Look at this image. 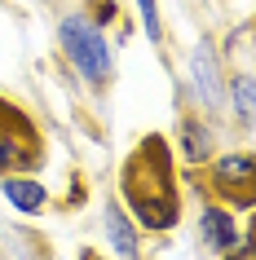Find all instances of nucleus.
Returning <instances> with one entry per match:
<instances>
[{
  "label": "nucleus",
  "instance_id": "9b49d317",
  "mask_svg": "<svg viewBox=\"0 0 256 260\" xmlns=\"http://www.w3.org/2000/svg\"><path fill=\"white\" fill-rule=\"evenodd\" d=\"M225 57H239V67H252V22H239L225 40Z\"/></svg>",
  "mask_w": 256,
  "mask_h": 260
},
{
  "label": "nucleus",
  "instance_id": "f8f14e48",
  "mask_svg": "<svg viewBox=\"0 0 256 260\" xmlns=\"http://www.w3.org/2000/svg\"><path fill=\"white\" fill-rule=\"evenodd\" d=\"M137 14H141V31H146V40H155V44H159V40H163L159 0H137Z\"/></svg>",
  "mask_w": 256,
  "mask_h": 260
},
{
  "label": "nucleus",
  "instance_id": "f257e3e1",
  "mask_svg": "<svg viewBox=\"0 0 256 260\" xmlns=\"http://www.w3.org/2000/svg\"><path fill=\"white\" fill-rule=\"evenodd\" d=\"M120 194L146 230H173L177 225L181 203H177V185H173V159H168V146L159 137H146L124 159Z\"/></svg>",
  "mask_w": 256,
  "mask_h": 260
},
{
  "label": "nucleus",
  "instance_id": "6e6552de",
  "mask_svg": "<svg viewBox=\"0 0 256 260\" xmlns=\"http://www.w3.org/2000/svg\"><path fill=\"white\" fill-rule=\"evenodd\" d=\"M199 238H203L208 251L225 256L230 247H234V238H239V225H234V216H230L225 207H203L199 212Z\"/></svg>",
  "mask_w": 256,
  "mask_h": 260
},
{
  "label": "nucleus",
  "instance_id": "4468645a",
  "mask_svg": "<svg viewBox=\"0 0 256 260\" xmlns=\"http://www.w3.org/2000/svg\"><path fill=\"white\" fill-rule=\"evenodd\" d=\"M80 260H102V256H97V251H89V247H84V251H80Z\"/></svg>",
  "mask_w": 256,
  "mask_h": 260
},
{
  "label": "nucleus",
  "instance_id": "1a4fd4ad",
  "mask_svg": "<svg viewBox=\"0 0 256 260\" xmlns=\"http://www.w3.org/2000/svg\"><path fill=\"white\" fill-rule=\"evenodd\" d=\"M225 106L239 115L243 133L256 128V80H252V67H243L239 75H234V84H230V93H225Z\"/></svg>",
  "mask_w": 256,
  "mask_h": 260
},
{
  "label": "nucleus",
  "instance_id": "39448f33",
  "mask_svg": "<svg viewBox=\"0 0 256 260\" xmlns=\"http://www.w3.org/2000/svg\"><path fill=\"white\" fill-rule=\"evenodd\" d=\"M190 80L208 110H225V75H221V53L212 36H199L190 49Z\"/></svg>",
  "mask_w": 256,
  "mask_h": 260
},
{
  "label": "nucleus",
  "instance_id": "9d476101",
  "mask_svg": "<svg viewBox=\"0 0 256 260\" xmlns=\"http://www.w3.org/2000/svg\"><path fill=\"white\" fill-rule=\"evenodd\" d=\"M181 150H186L190 164H203L208 154H212V128L199 119H186L181 123Z\"/></svg>",
  "mask_w": 256,
  "mask_h": 260
},
{
  "label": "nucleus",
  "instance_id": "0eeeda50",
  "mask_svg": "<svg viewBox=\"0 0 256 260\" xmlns=\"http://www.w3.org/2000/svg\"><path fill=\"white\" fill-rule=\"evenodd\" d=\"M102 230H106V243H110V251L120 260H137V225H133V216H128L120 203H106Z\"/></svg>",
  "mask_w": 256,
  "mask_h": 260
},
{
  "label": "nucleus",
  "instance_id": "7ed1b4c3",
  "mask_svg": "<svg viewBox=\"0 0 256 260\" xmlns=\"http://www.w3.org/2000/svg\"><path fill=\"white\" fill-rule=\"evenodd\" d=\"M22 110H14L9 102H0V177H9L14 168H36L40 164V133L31 128V119L18 123Z\"/></svg>",
  "mask_w": 256,
  "mask_h": 260
},
{
  "label": "nucleus",
  "instance_id": "f03ea898",
  "mask_svg": "<svg viewBox=\"0 0 256 260\" xmlns=\"http://www.w3.org/2000/svg\"><path fill=\"white\" fill-rule=\"evenodd\" d=\"M58 44H62L67 62L75 67V75H80L89 88L110 84V75H115V57H110V44H106V36H102V27H97L93 18L67 14L62 22H58Z\"/></svg>",
  "mask_w": 256,
  "mask_h": 260
},
{
  "label": "nucleus",
  "instance_id": "ddd939ff",
  "mask_svg": "<svg viewBox=\"0 0 256 260\" xmlns=\"http://www.w3.org/2000/svg\"><path fill=\"white\" fill-rule=\"evenodd\" d=\"M115 14H120V9H115V0H102V5H97V27L115 22Z\"/></svg>",
  "mask_w": 256,
  "mask_h": 260
},
{
  "label": "nucleus",
  "instance_id": "20e7f679",
  "mask_svg": "<svg viewBox=\"0 0 256 260\" xmlns=\"http://www.w3.org/2000/svg\"><path fill=\"white\" fill-rule=\"evenodd\" d=\"M212 185H216V194L234 199L243 212H252V203H256V159L247 150L221 154L212 164Z\"/></svg>",
  "mask_w": 256,
  "mask_h": 260
},
{
  "label": "nucleus",
  "instance_id": "423d86ee",
  "mask_svg": "<svg viewBox=\"0 0 256 260\" xmlns=\"http://www.w3.org/2000/svg\"><path fill=\"white\" fill-rule=\"evenodd\" d=\"M0 194L9 199V207L14 212H22V216H40L44 207H49V190H44L36 177H0Z\"/></svg>",
  "mask_w": 256,
  "mask_h": 260
}]
</instances>
